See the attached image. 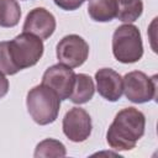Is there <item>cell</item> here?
<instances>
[{
  "label": "cell",
  "instance_id": "obj_4",
  "mask_svg": "<svg viewBox=\"0 0 158 158\" xmlns=\"http://www.w3.org/2000/svg\"><path fill=\"white\" fill-rule=\"evenodd\" d=\"M43 49L42 40L28 32H22L9 42L11 59L19 70L37 64L43 54Z\"/></svg>",
  "mask_w": 158,
  "mask_h": 158
},
{
  "label": "cell",
  "instance_id": "obj_3",
  "mask_svg": "<svg viewBox=\"0 0 158 158\" xmlns=\"http://www.w3.org/2000/svg\"><path fill=\"white\" fill-rule=\"evenodd\" d=\"M112 53L121 63H136L143 56V43L138 27L131 23L118 26L112 35Z\"/></svg>",
  "mask_w": 158,
  "mask_h": 158
},
{
  "label": "cell",
  "instance_id": "obj_9",
  "mask_svg": "<svg viewBox=\"0 0 158 158\" xmlns=\"http://www.w3.org/2000/svg\"><path fill=\"white\" fill-rule=\"evenodd\" d=\"M56 26V19L48 10L44 7H36L27 14L22 30L41 40H47L53 35Z\"/></svg>",
  "mask_w": 158,
  "mask_h": 158
},
{
  "label": "cell",
  "instance_id": "obj_11",
  "mask_svg": "<svg viewBox=\"0 0 158 158\" xmlns=\"http://www.w3.org/2000/svg\"><path fill=\"white\" fill-rule=\"evenodd\" d=\"M95 93V85L93 79L88 74H75V81L73 85L72 94L69 96L70 101L74 104H85L93 99Z\"/></svg>",
  "mask_w": 158,
  "mask_h": 158
},
{
  "label": "cell",
  "instance_id": "obj_14",
  "mask_svg": "<svg viewBox=\"0 0 158 158\" xmlns=\"http://www.w3.org/2000/svg\"><path fill=\"white\" fill-rule=\"evenodd\" d=\"M21 17V9L16 0H0V27H15Z\"/></svg>",
  "mask_w": 158,
  "mask_h": 158
},
{
  "label": "cell",
  "instance_id": "obj_16",
  "mask_svg": "<svg viewBox=\"0 0 158 158\" xmlns=\"http://www.w3.org/2000/svg\"><path fill=\"white\" fill-rule=\"evenodd\" d=\"M0 72L7 75H14L19 72L11 59L9 52V42H0Z\"/></svg>",
  "mask_w": 158,
  "mask_h": 158
},
{
  "label": "cell",
  "instance_id": "obj_10",
  "mask_svg": "<svg viewBox=\"0 0 158 158\" xmlns=\"http://www.w3.org/2000/svg\"><path fill=\"white\" fill-rule=\"evenodd\" d=\"M96 90L107 101H117L123 93L122 77L111 68H101L95 73Z\"/></svg>",
  "mask_w": 158,
  "mask_h": 158
},
{
  "label": "cell",
  "instance_id": "obj_17",
  "mask_svg": "<svg viewBox=\"0 0 158 158\" xmlns=\"http://www.w3.org/2000/svg\"><path fill=\"white\" fill-rule=\"evenodd\" d=\"M54 4L65 11H73L79 9L85 0H53Z\"/></svg>",
  "mask_w": 158,
  "mask_h": 158
},
{
  "label": "cell",
  "instance_id": "obj_1",
  "mask_svg": "<svg viewBox=\"0 0 158 158\" xmlns=\"http://www.w3.org/2000/svg\"><path fill=\"white\" fill-rule=\"evenodd\" d=\"M146 117L135 107H126L118 111L110 125L106 141L115 151H131L138 139L144 135Z\"/></svg>",
  "mask_w": 158,
  "mask_h": 158
},
{
  "label": "cell",
  "instance_id": "obj_12",
  "mask_svg": "<svg viewBox=\"0 0 158 158\" xmlns=\"http://www.w3.org/2000/svg\"><path fill=\"white\" fill-rule=\"evenodd\" d=\"M89 16L98 22H109L116 17L117 2L116 0H89Z\"/></svg>",
  "mask_w": 158,
  "mask_h": 158
},
{
  "label": "cell",
  "instance_id": "obj_15",
  "mask_svg": "<svg viewBox=\"0 0 158 158\" xmlns=\"http://www.w3.org/2000/svg\"><path fill=\"white\" fill-rule=\"evenodd\" d=\"M67 154L65 147L62 142L53 139V138H46L41 141L35 149V157L40 158H47V157H64Z\"/></svg>",
  "mask_w": 158,
  "mask_h": 158
},
{
  "label": "cell",
  "instance_id": "obj_13",
  "mask_svg": "<svg viewBox=\"0 0 158 158\" xmlns=\"http://www.w3.org/2000/svg\"><path fill=\"white\" fill-rule=\"evenodd\" d=\"M117 14L116 17L126 23L135 22L143 12L142 0H116Z\"/></svg>",
  "mask_w": 158,
  "mask_h": 158
},
{
  "label": "cell",
  "instance_id": "obj_6",
  "mask_svg": "<svg viewBox=\"0 0 158 158\" xmlns=\"http://www.w3.org/2000/svg\"><path fill=\"white\" fill-rule=\"evenodd\" d=\"M56 52L59 63L69 68H78L88 59L89 44L78 35H68L58 42Z\"/></svg>",
  "mask_w": 158,
  "mask_h": 158
},
{
  "label": "cell",
  "instance_id": "obj_2",
  "mask_svg": "<svg viewBox=\"0 0 158 158\" xmlns=\"http://www.w3.org/2000/svg\"><path fill=\"white\" fill-rule=\"evenodd\" d=\"M26 105L33 121L41 126H46L54 122L58 117L60 100L52 89L41 84L33 86L27 93Z\"/></svg>",
  "mask_w": 158,
  "mask_h": 158
},
{
  "label": "cell",
  "instance_id": "obj_18",
  "mask_svg": "<svg viewBox=\"0 0 158 158\" xmlns=\"http://www.w3.org/2000/svg\"><path fill=\"white\" fill-rule=\"evenodd\" d=\"M9 91V80L4 75L2 72H0V99H2Z\"/></svg>",
  "mask_w": 158,
  "mask_h": 158
},
{
  "label": "cell",
  "instance_id": "obj_8",
  "mask_svg": "<svg viewBox=\"0 0 158 158\" xmlns=\"http://www.w3.org/2000/svg\"><path fill=\"white\" fill-rule=\"evenodd\" d=\"M63 133L72 142H84L91 135V117L81 107H72L63 117Z\"/></svg>",
  "mask_w": 158,
  "mask_h": 158
},
{
  "label": "cell",
  "instance_id": "obj_7",
  "mask_svg": "<svg viewBox=\"0 0 158 158\" xmlns=\"http://www.w3.org/2000/svg\"><path fill=\"white\" fill-rule=\"evenodd\" d=\"M74 81H75V73L73 72L72 68L62 63L49 67L42 77V84L52 89L57 94L59 100L69 99Z\"/></svg>",
  "mask_w": 158,
  "mask_h": 158
},
{
  "label": "cell",
  "instance_id": "obj_5",
  "mask_svg": "<svg viewBox=\"0 0 158 158\" xmlns=\"http://www.w3.org/2000/svg\"><path fill=\"white\" fill-rule=\"evenodd\" d=\"M125 96L135 102L143 104L157 98V75L148 77L143 72L133 70L122 78Z\"/></svg>",
  "mask_w": 158,
  "mask_h": 158
}]
</instances>
